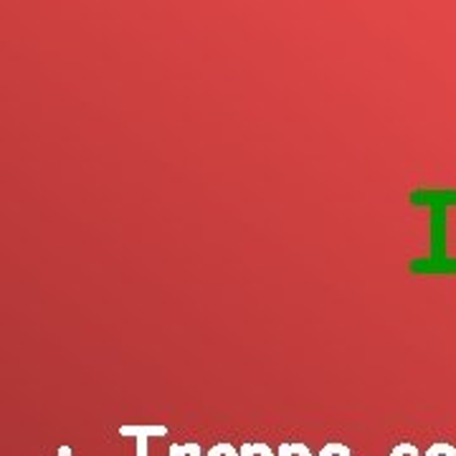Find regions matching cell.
<instances>
[{
    "label": "cell",
    "mask_w": 456,
    "mask_h": 456,
    "mask_svg": "<svg viewBox=\"0 0 456 456\" xmlns=\"http://www.w3.org/2000/svg\"><path fill=\"white\" fill-rule=\"evenodd\" d=\"M428 256L446 259L449 254V211L431 208L428 211Z\"/></svg>",
    "instance_id": "obj_1"
},
{
    "label": "cell",
    "mask_w": 456,
    "mask_h": 456,
    "mask_svg": "<svg viewBox=\"0 0 456 456\" xmlns=\"http://www.w3.org/2000/svg\"><path fill=\"white\" fill-rule=\"evenodd\" d=\"M408 203L413 208H456V188H413L408 193Z\"/></svg>",
    "instance_id": "obj_2"
},
{
    "label": "cell",
    "mask_w": 456,
    "mask_h": 456,
    "mask_svg": "<svg viewBox=\"0 0 456 456\" xmlns=\"http://www.w3.org/2000/svg\"><path fill=\"white\" fill-rule=\"evenodd\" d=\"M411 277H456V256L446 259H431V256H416L408 261Z\"/></svg>",
    "instance_id": "obj_3"
},
{
    "label": "cell",
    "mask_w": 456,
    "mask_h": 456,
    "mask_svg": "<svg viewBox=\"0 0 456 456\" xmlns=\"http://www.w3.org/2000/svg\"><path fill=\"white\" fill-rule=\"evenodd\" d=\"M119 436H132V439H140V436H167V426L163 424H125L119 426Z\"/></svg>",
    "instance_id": "obj_4"
},
{
    "label": "cell",
    "mask_w": 456,
    "mask_h": 456,
    "mask_svg": "<svg viewBox=\"0 0 456 456\" xmlns=\"http://www.w3.org/2000/svg\"><path fill=\"white\" fill-rule=\"evenodd\" d=\"M241 456H277V452L266 444V441H244L239 446Z\"/></svg>",
    "instance_id": "obj_5"
},
{
    "label": "cell",
    "mask_w": 456,
    "mask_h": 456,
    "mask_svg": "<svg viewBox=\"0 0 456 456\" xmlns=\"http://www.w3.org/2000/svg\"><path fill=\"white\" fill-rule=\"evenodd\" d=\"M277 456H312L310 446L302 441H281V446L277 449Z\"/></svg>",
    "instance_id": "obj_6"
},
{
    "label": "cell",
    "mask_w": 456,
    "mask_h": 456,
    "mask_svg": "<svg viewBox=\"0 0 456 456\" xmlns=\"http://www.w3.org/2000/svg\"><path fill=\"white\" fill-rule=\"evenodd\" d=\"M170 456H203V449L198 441H185V444H170Z\"/></svg>",
    "instance_id": "obj_7"
},
{
    "label": "cell",
    "mask_w": 456,
    "mask_h": 456,
    "mask_svg": "<svg viewBox=\"0 0 456 456\" xmlns=\"http://www.w3.org/2000/svg\"><path fill=\"white\" fill-rule=\"evenodd\" d=\"M317 456H350V446H345L342 441H330Z\"/></svg>",
    "instance_id": "obj_8"
},
{
    "label": "cell",
    "mask_w": 456,
    "mask_h": 456,
    "mask_svg": "<svg viewBox=\"0 0 456 456\" xmlns=\"http://www.w3.org/2000/svg\"><path fill=\"white\" fill-rule=\"evenodd\" d=\"M206 456H241L239 454V449L233 446V444H228V441H221V444H216L208 449V454Z\"/></svg>",
    "instance_id": "obj_9"
},
{
    "label": "cell",
    "mask_w": 456,
    "mask_h": 456,
    "mask_svg": "<svg viewBox=\"0 0 456 456\" xmlns=\"http://www.w3.org/2000/svg\"><path fill=\"white\" fill-rule=\"evenodd\" d=\"M426 456H456V449L452 444H446V441H436L434 446H428Z\"/></svg>",
    "instance_id": "obj_10"
},
{
    "label": "cell",
    "mask_w": 456,
    "mask_h": 456,
    "mask_svg": "<svg viewBox=\"0 0 456 456\" xmlns=\"http://www.w3.org/2000/svg\"><path fill=\"white\" fill-rule=\"evenodd\" d=\"M388 456H419V449H416L413 444H406V441H401L398 446H393V452Z\"/></svg>",
    "instance_id": "obj_11"
},
{
    "label": "cell",
    "mask_w": 456,
    "mask_h": 456,
    "mask_svg": "<svg viewBox=\"0 0 456 456\" xmlns=\"http://www.w3.org/2000/svg\"><path fill=\"white\" fill-rule=\"evenodd\" d=\"M134 449H137V456H150V439L147 436H140V439H134Z\"/></svg>",
    "instance_id": "obj_12"
}]
</instances>
